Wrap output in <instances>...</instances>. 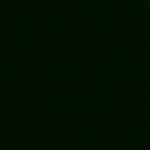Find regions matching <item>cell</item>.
Wrapping results in <instances>:
<instances>
[{
	"mask_svg": "<svg viewBox=\"0 0 150 150\" xmlns=\"http://www.w3.org/2000/svg\"><path fill=\"white\" fill-rule=\"evenodd\" d=\"M148 5H150V0H148Z\"/></svg>",
	"mask_w": 150,
	"mask_h": 150,
	"instance_id": "6da1fadb",
	"label": "cell"
}]
</instances>
